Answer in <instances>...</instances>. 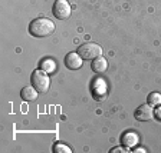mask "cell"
Segmentation results:
<instances>
[{"mask_svg":"<svg viewBox=\"0 0 161 153\" xmlns=\"http://www.w3.org/2000/svg\"><path fill=\"white\" fill-rule=\"evenodd\" d=\"M155 115H157V117H158V119L161 120V106H160V107H158V109H157V112H155Z\"/></svg>","mask_w":161,"mask_h":153,"instance_id":"15","label":"cell"},{"mask_svg":"<svg viewBox=\"0 0 161 153\" xmlns=\"http://www.w3.org/2000/svg\"><path fill=\"white\" fill-rule=\"evenodd\" d=\"M53 152L55 153H70L72 149H70L69 146H66V145H64V143H56L53 146Z\"/></svg>","mask_w":161,"mask_h":153,"instance_id":"13","label":"cell"},{"mask_svg":"<svg viewBox=\"0 0 161 153\" xmlns=\"http://www.w3.org/2000/svg\"><path fill=\"white\" fill-rule=\"evenodd\" d=\"M134 152H141V153H145V150L144 149H141V147H137V149H134Z\"/></svg>","mask_w":161,"mask_h":153,"instance_id":"16","label":"cell"},{"mask_svg":"<svg viewBox=\"0 0 161 153\" xmlns=\"http://www.w3.org/2000/svg\"><path fill=\"white\" fill-rule=\"evenodd\" d=\"M92 93H94V96L97 97L98 100H99V93L102 94V96H107V84L102 82V79H97V82L94 83V86H92Z\"/></svg>","mask_w":161,"mask_h":153,"instance_id":"10","label":"cell"},{"mask_svg":"<svg viewBox=\"0 0 161 153\" xmlns=\"http://www.w3.org/2000/svg\"><path fill=\"white\" fill-rule=\"evenodd\" d=\"M148 103L151 106H160L161 105V94L157 92H153V93L148 94Z\"/></svg>","mask_w":161,"mask_h":153,"instance_id":"12","label":"cell"},{"mask_svg":"<svg viewBox=\"0 0 161 153\" xmlns=\"http://www.w3.org/2000/svg\"><path fill=\"white\" fill-rule=\"evenodd\" d=\"M154 117V110L151 105H142L135 110V119L140 122H148Z\"/></svg>","mask_w":161,"mask_h":153,"instance_id":"5","label":"cell"},{"mask_svg":"<svg viewBox=\"0 0 161 153\" xmlns=\"http://www.w3.org/2000/svg\"><path fill=\"white\" fill-rule=\"evenodd\" d=\"M91 67H92V70L94 72H97V73H104L105 70L108 69V62L105 57H97V59L92 60V64H91Z\"/></svg>","mask_w":161,"mask_h":153,"instance_id":"8","label":"cell"},{"mask_svg":"<svg viewBox=\"0 0 161 153\" xmlns=\"http://www.w3.org/2000/svg\"><path fill=\"white\" fill-rule=\"evenodd\" d=\"M82 57L79 56V53H69V54H66V57H65V64H66V67L68 69H72V70H76V69H79L80 66H82Z\"/></svg>","mask_w":161,"mask_h":153,"instance_id":"6","label":"cell"},{"mask_svg":"<svg viewBox=\"0 0 161 153\" xmlns=\"http://www.w3.org/2000/svg\"><path fill=\"white\" fill-rule=\"evenodd\" d=\"M40 69L50 73V72H53V70L56 69V66H55V62L52 59H45V60H42V63H40Z\"/></svg>","mask_w":161,"mask_h":153,"instance_id":"11","label":"cell"},{"mask_svg":"<svg viewBox=\"0 0 161 153\" xmlns=\"http://www.w3.org/2000/svg\"><path fill=\"white\" fill-rule=\"evenodd\" d=\"M125 150H122L121 147H114V149H111V153H122Z\"/></svg>","mask_w":161,"mask_h":153,"instance_id":"14","label":"cell"},{"mask_svg":"<svg viewBox=\"0 0 161 153\" xmlns=\"http://www.w3.org/2000/svg\"><path fill=\"white\" fill-rule=\"evenodd\" d=\"M78 53L84 60H94L102 54V47L97 43H85L78 47Z\"/></svg>","mask_w":161,"mask_h":153,"instance_id":"3","label":"cell"},{"mask_svg":"<svg viewBox=\"0 0 161 153\" xmlns=\"http://www.w3.org/2000/svg\"><path fill=\"white\" fill-rule=\"evenodd\" d=\"M53 16L59 20H65L70 16V4L68 0H56L53 4Z\"/></svg>","mask_w":161,"mask_h":153,"instance_id":"4","label":"cell"},{"mask_svg":"<svg viewBox=\"0 0 161 153\" xmlns=\"http://www.w3.org/2000/svg\"><path fill=\"white\" fill-rule=\"evenodd\" d=\"M121 142H122V145H124L125 147H132L137 145L138 142V136L137 133H134V132H127V133L122 135V137H121Z\"/></svg>","mask_w":161,"mask_h":153,"instance_id":"9","label":"cell"},{"mask_svg":"<svg viewBox=\"0 0 161 153\" xmlns=\"http://www.w3.org/2000/svg\"><path fill=\"white\" fill-rule=\"evenodd\" d=\"M53 32H55L53 22H50L49 19H45V17L35 19L29 24V33L35 37H46L50 36Z\"/></svg>","mask_w":161,"mask_h":153,"instance_id":"1","label":"cell"},{"mask_svg":"<svg viewBox=\"0 0 161 153\" xmlns=\"http://www.w3.org/2000/svg\"><path fill=\"white\" fill-rule=\"evenodd\" d=\"M20 97L25 100V102H33L37 99V90L33 86H26L22 89L20 92Z\"/></svg>","mask_w":161,"mask_h":153,"instance_id":"7","label":"cell"},{"mask_svg":"<svg viewBox=\"0 0 161 153\" xmlns=\"http://www.w3.org/2000/svg\"><path fill=\"white\" fill-rule=\"evenodd\" d=\"M33 87L40 92V93H45L49 90V86H50V79L49 76L46 74L45 70H35L33 73H32V79H30Z\"/></svg>","mask_w":161,"mask_h":153,"instance_id":"2","label":"cell"}]
</instances>
